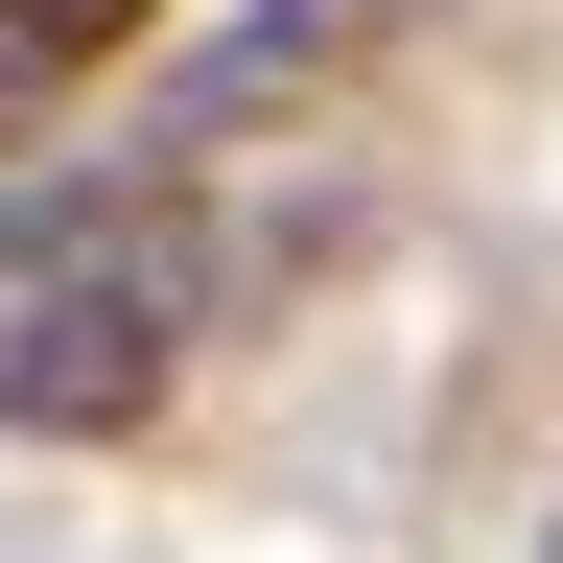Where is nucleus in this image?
<instances>
[{
    "label": "nucleus",
    "mask_w": 563,
    "mask_h": 563,
    "mask_svg": "<svg viewBox=\"0 0 563 563\" xmlns=\"http://www.w3.org/2000/svg\"><path fill=\"white\" fill-rule=\"evenodd\" d=\"M376 24H422V0H282V24H235V47H211L188 95H165V141H235V118H282L329 47H376Z\"/></svg>",
    "instance_id": "nucleus-3"
},
{
    "label": "nucleus",
    "mask_w": 563,
    "mask_h": 563,
    "mask_svg": "<svg viewBox=\"0 0 563 563\" xmlns=\"http://www.w3.org/2000/svg\"><path fill=\"white\" fill-rule=\"evenodd\" d=\"M211 258L165 165H24L0 188V446H118L188 376Z\"/></svg>",
    "instance_id": "nucleus-1"
},
{
    "label": "nucleus",
    "mask_w": 563,
    "mask_h": 563,
    "mask_svg": "<svg viewBox=\"0 0 563 563\" xmlns=\"http://www.w3.org/2000/svg\"><path fill=\"white\" fill-rule=\"evenodd\" d=\"M165 24V0H0V188H24V141L47 118H95V70Z\"/></svg>",
    "instance_id": "nucleus-2"
}]
</instances>
